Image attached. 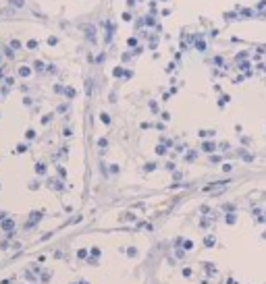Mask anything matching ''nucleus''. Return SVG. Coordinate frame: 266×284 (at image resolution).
<instances>
[{
    "instance_id": "obj_3",
    "label": "nucleus",
    "mask_w": 266,
    "mask_h": 284,
    "mask_svg": "<svg viewBox=\"0 0 266 284\" xmlns=\"http://www.w3.org/2000/svg\"><path fill=\"white\" fill-rule=\"evenodd\" d=\"M79 284H88V282H83V280H81V282H79Z\"/></svg>"
},
{
    "instance_id": "obj_1",
    "label": "nucleus",
    "mask_w": 266,
    "mask_h": 284,
    "mask_svg": "<svg viewBox=\"0 0 266 284\" xmlns=\"http://www.w3.org/2000/svg\"><path fill=\"white\" fill-rule=\"evenodd\" d=\"M77 255H79V257L83 259V257H88V251H86V249H81V251H79V253H77Z\"/></svg>"
},
{
    "instance_id": "obj_2",
    "label": "nucleus",
    "mask_w": 266,
    "mask_h": 284,
    "mask_svg": "<svg viewBox=\"0 0 266 284\" xmlns=\"http://www.w3.org/2000/svg\"><path fill=\"white\" fill-rule=\"evenodd\" d=\"M2 226H4V228H6V231H10V228H13V222H8V220H6V222H4V224H2Z\"/></svg>"
}]
</instances>
